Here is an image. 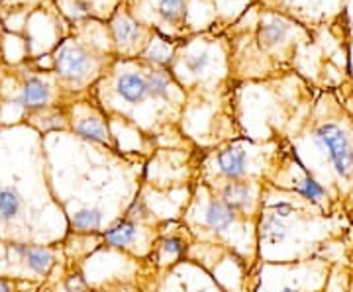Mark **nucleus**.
<instances>
[{"instance_id": "6e6552de", "label": "nucleus", "mask_w": 353, "mask_h": 292, "mask_svg": "<svg viewBox=\"0 0 353 292\" xmlns=\"http://www.w3.org/2000/svg\"><path fill=\"white\" fill-rule=\"evenodd\" d=\"M73 101L71 94H67L61 83L53 71H20L18 75V89L6 101V104H14L22 108L24 120L30 116L51 110V108H61Z\"/></svg>"}, {"instance_id": "4468645a", "label": "nucleus", "mask_w": 353, "mask_h": 292, "mask_svg": "<svg viewBox=\"0 0 353 292\" xmlns=\"http://www.w3.org/2000/svg\"><path fill=\"white\" fill-rule=\"evenodd\" d=\"M202 2L212 12L210 25L218 32H224L232 24H236L255 4V0H202Z\"/></svg>"}, {"instance_id": "4be33fe9", "label": "nucleus", "mask_w": 353, "mask_h": 292, "mask_svg": "<svg viewBox=\"0 0 353 292\" xmlns=\"http://www.w3.org/2000/svg\"><path fill=\"white\" fill-rule=\"evenodd\" d=\"M63 291L65 292H88L87 280L83 279L81 273H73L63 280Z\"/></svg>"}, {"instance_id": "f03ea898", "label": "nucleus", "mask_w": 353, "mask_h": 292, "mask_svg": "<svg viewBox=\"0 0 353 292\" xmlns=\"http://www.w3.org/2000/svg\"><path fill=\"white\" fill-rule=\"evenodd\" d=\"M230 45L232 81H273L294 73V61L314 34L275 10L253 4L224 30Z\"/></svg>"}, {"instance_id": "dca6fc26", "label": "nucleus", "mask_w": 353, "mask_h": 292, "mask_svg": "<svg viewBox=\"0 0 353 292\" xmlns=\"http://www.w3.org/2000/svg\"><path fill=\"white\" fill-rule=\"evenodd\" d=\"M139 233H141V224L122 218L114 224L112 228L106 229L104 233V243L108 247H116V249H130L134 243H138Z\"/></svg>"}, {"instance_id": "393cba45", "label": "nucleus", "mask_w": 353, "mask_h": 292, "mask_svg": "<svg viewBox=\"0 0 353 292\" xmlns=\"http://www.w3.org/2000/svg\"><path fill=\"white\" fill-rule=\"evenodd\" d=\"M2 79H4V67L0 63V87H2Z\"/></svg>"}, {"instance_id": "9b49d317", "label": "nucleus", "mask_w": 353, "mask_h": 292, "mask_svg": "<svg viewBox=\"0 0 353 292\" xmlns=\"http://www.w3.org/2000/svg\"><path fill=\"white\" fill-rule=\"evenodd\" d=\"M106 24L110 30L116 59H138L155 38V32L134 20L124 4L118 6Z\"/></svg>"}, {"instance_id": "b1692460", "label": "nucleus", "mask_w": 353, "mask_h": 292, "mask_svg": "<svg viewBox=\"0 0 353 292\" xmlns=\"http://www.w3.org/2000/svg\"><path fill=\"white\" fill-rule=\"evenodd\" d=\"M277 292H303L301 291V289H299V286H283V289H281V291H277Z\"/></svg>"}, {"instance_id": "a878e982", "label": "nucleus", "mask_w": 353, "mask_h": 292, "mask_svg": "<svg viewBox=\"0 0 353 292\" xmlns=\"http://www.w3.org/2000/svg\"><path fill=\"white\" fill-rule=\"evenodd\" d=\"M6 2H10V0H0V6H2V4H6Z\"/></svg>"}, {"instance_id": "f8f14e48", "label": "nucleus", "mask_w": 353, "mask_h": 292, "mask_svg": "<svg viewBox=\"0 0 353 292\" xmlns=\"http://www.w3.org/2000/svg\"><path fill=\"white\" fill-rule=\"evenodd\" d=\"M214 196L228 208L241 216H250L259 210L263 198V178H238V180H212Z\"/></svg>"}, {"instance_id": "5701e85b", "label": "nucleus", "mask_w": 353, "mask_h": 292, "mask_svg": "<svg viewBox=\"0 0 353 292\" xmlns=\"http://www.w3.org/2000/svg\"><path fill=\"white\" fill-rule=\"evenodd\" d=\"M0 292H18V282L14 279L0 277Z\"/></svg>"}, {"instance_id": "a211bd4d", "label": "nucleus", "mask_w": 353, "mask_h": 292, "mask_svg": "<svg viewBox=\"0 0 353 292\" xmlns=\"http://www.w3.org/2000/svg\"><path fill=\"white\" fill-rule=\"evenodd\" d=\"M187 249V242L179 236H165L159 242L155 243L153 253H155V261L159 265H173L176 263Z\"/></svg>"}, {"instance_id": "0eeeda50", "label": "nucleus", "mask_w": 353, "mask_h": 292, "mask_svg": "<svg viewBox=\"0 0 353 292\" xmlns=\"http://www.w3.org/2000/svg\"><path fill=\"white\" fill-rule=\"evenodd\" d=\"M263 155H267L263 145H257L253 141H226L206 153L204 169L210 173V182L212 180H238V178H263V169L255 167L257 157H263Z\"/></svg>"}, {"instance_id": "412c9836", "label": "nucleus", "mask_w": 353, "mask_h": 292, "mask_svg": "<svg viewBox=\"0 0 353 292\" xmlns=\"http://www.w3.org/2000/svg\"><path fill=\"white\" fill-rule=\"evenodd\" d=\"M83 4V8L87 10V14L94 20H102L108 22L118 6L122 4V0H79Z\"/></svg>"}, {"instance_id": "2eb2a0df", "label": "nucleus", "mask_w": 353, "mask_h": 292, "mask_svg": "<svg viewBox=\"0 0 353 292\" xmlns=\"http://www.w3.org/2000/svg\"><path fill=\"white\" fill-rule=\"evenodd\" d=\"M241 218L245 216H241L236 210L228 208L226 204L220 202L216 196H210L202 208V226L212 233H228Z\"/></svg>"}, {"instance_id": "aec40b11", "label": "nucleus", "mask_w": 353, "mask_h": 292, "mask_svg": "<svg viewBox=\"0 0 353 292\" xmlns=\"http://www.w3.org/2000/svg\"><path fill=\"white\" fill-rule=\"evenodd\" d=\"M71 226L79 233H92L102 226L101 210L87 208V210H79L75 216L71 218Z\"/></svg>"}, {"instance_id": "6ab92c4d", "label": "nucleus", "mask_w": 353, "mask_h": 292, "mask_svg": "<svg viewBox=\"0 0 353 292\" xmlns=\"http://www.w3.org/2000/svg\"><path fill=\"white\" fill-rule=\"evenodd\" d=\"M179 41L181 39H167L163 36L155 34V38L148 45V50L143 51L141 59H145V61H150L153 65H159V67H167L169 61L173 59V53H175Z\"/></svg>"}, {"instance_id": "f3484780", "label": "nucleus", "mask_w": 353, "mask_h": 292, "mask_svg": "<svg viewBox=\"0 0 353 292\" xmlns=\"http://www.w3.org/2000/svg\"><path fill=\"white\" fill-rule=\"evenodd\" d=\"M24 212V196L14 185L0 187V226H10Z\"/></svg>"}, {"instance_id": "9d476101", "label": "nucleus", "mask_w": 353, "mask_h": 292, "mask_svg": "<svg viewBox=\"0 0 353 292\" xmlns=\"http://www.w3.org/2000/svg\"><path fill=\"white\" fill-rule=\"evenodd\" d=\"M67 114H69V129L75 136L83 138V140L101 143V145L114 147L108 116L104 114V110L97 102L92 92L69 102Z\"/></svg>"}, {"instance_id": "39448f33", "label": "nucleus", "mask_w": 353, "mask_h": 292, "mask_svg": "<svg viewBox=\"0 0 353 292\" xmlns=\"http://www.w3.org/2000/svg\"><path fill=\"white\" fill-rule=\"evenodd\" d=\"M306 134L328 161L336 178L353 187V114L336 101L334 94H322L312 118L306 122Z\"/></svg>"}, {"instance_id": "423d86ee", "label": "nucleus", "mask_w": 353, "mask_h": 292, "mask_svg": "<svg viewBox=\"0 0 353 292\" xmlns=\"http://www.w3.org/2000/svg\"><path fill=\"white\" fill-rule=\"evenodd\" d=\"M139 24L167 39H185L196 30L189 20L192 0H122Z\"/></svg>"}, {"instance_id": "ddd939ff", "label": "nucleus", "mask_w": 353, "mask_h": 292, "mask_svg": "<svg viewBox=\"0 0 353 292\" xmlns=\"http://www.w3.org/2000/svg\"><path fill=\"white\" fill-rule=\"evenodd\" d=\"M10 257L18 259L24 269L32 275L46 277L55 265V249L46 245H28V243H0Z\"/></svg>"}, {"instance_id": "f257e3e1", "label": "nucleus", "mask_w": 353, "mask_h": 292, "mask_svg": "<svg viewBox=\"0 0 353 292\" xmlns=\"http://www.w3.org/2000/svg\"><path fill=\"white\" fill-rule=\"evenodd\" d=\"M92 94L108 118L124 120L148 134L179 127L187 108V92L171 71L141 57L116 59Z\"/></svg>"}, {"instance_id": "20e7f679", "label": "nucleus", "mask_w": 353, "mask_h": 292, "mask_svg": "<svg viewBox=\"0 0 353 292\" xmlns=\"http://www.w3.org/2000/svg\"><path fill=\"white\" fill-rule=\"evenodd\" d=\"M116 61L108 24L87 18L69 28L51 53V71L73 98L85 96L99 85Z\"/></svg>"}, {"instance_id": "7ed1b4c3", "label": "nucleus", "mask_w": 353, "mask_h": 292, "mask_svg": "<svg viewBox=\"0 0 353 292\" xmlns=\"http://www.w3.org/2000/svg\"><path fill=\"white\" fill-rule=\"evenodd\" d=\"M167 69L187 92V108L220 98L234 85L228 39L212 25L181 39Z\"/></svg>"}, {"instance_id": "1a4fd4ad", "label": "nucleus", "mask_w": 353, "mask_h": 292, "mask_svg": "<svg viewBox=\"0 0 353 292\" xmlns=\"http://www.w3.org/2000/svg\"><path fill=\"white\" fill-rule=\"evenodd\" d=\"M255 4L285 14L314 34V30L334 24L340 18L347 0H255Z\"/></svg>"}]
</instances>
